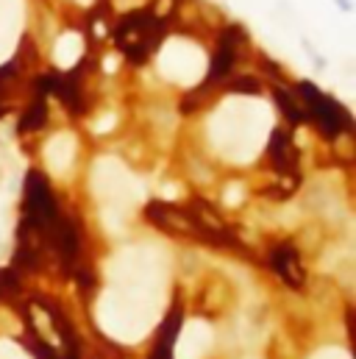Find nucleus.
I'll return each instance as SVG.
<instances>
[{"label": "nucleus", "mask_w": 356, "mask_h": 359, "mask_svg": "<svg viewBox=\"0 0 356 359\" xmlns=\"http://www.w3.org/2000/svg\"><path fill=\"white\" fill-rule=\"evenodd\" d=\"M112 290L100 298L97 321L106 334L120 343L142 340L159 318L162 262L150 251H123L109 265Z\"/></svg>", "instance_id": "obj_1"}, {"label": "nucleus", "mask_w": 356, "mask_h": 359, "mask_svg": "<svg viewBox=\"0 0 356 359\" xmlns=\"http://www.w3.org/2000/svg\"><path fill=\"white\" fill-rule=\"evenodd\" d=\"M270 131V109L259 100H231L212 120V139L234 162H248L259 153Z\"/></svg>", "instance_id": "obj_2"}, {"label": "nucleus", "mask_w": 356, "mask_h": 359, "mask_svg": "<svg viewBox=\"0 0 356 359\" xmlns=\"http://www.w3.org/2000/svg\"><path fill=\"white\" fill-rule=\"evenodd\" d=\"M92 187L97 198L112 200V207H128V203L142 198L139 181L115 159H100L92 173Z\"/></svg>", "instance_id": "obj_3"}, {"label": "nucleus", "mask_w": 356, "mask_h": 359, "mask_svg": "<svg viewBox=\"0 0 356 359\" xmlns=\"http://www.w3.org/2000/svg\"><path fill=\"white\" fill-rule=\"evenodd\" d=\"M159 67L167 78L178 84H195L206 70V56L192 42H170L159 56Z\"/></svg>", "instance_id": "obj_4"}, {"label": "nucleus", "mask_w": 356, "mask_h": 359, "mask_svg": "<svg viewBox=\"0 0 356 359\" xmlns=\"http://www.w3.org/2000/svg\"><path fill=\"white\" fill-rule=\"evenodd\" d=\"M212 345V329L203 321H189L176 343V359H200Z\"/></svg>", "instance_id": "obj_5"}, {"label": "nucleus", "mask_w": 356, "mask_h": 359, "mask_svg": "<svg viewBox=\"0 0 356 359\" xmlns=\"http://www.w3.org/2000/svg\"><path fill=\"white\" fill-rule=\"evenodd\" d=\"M73 157H75V139H73V134H56L54 139L47 142V148H45V159H47L50 170H56V173L67 170L70 162H73Z\"/></svg>", "instance_id": "obj_6"}, {"label": "nucleus", "mask_w": 356, "mask_h": 359, "mask_svg": "<svg viewBox=\"0 0 356 359\" xmlns=\"http://www.w3.org/2000/svg\"><path fill=\"white\" fill-rule=\"evenodd\" d=\"M17 25H20V0H0V59L14 45Z\"/></svg>", "instance_id": "obj_7"}, {"label": "nucleus", "mask_w": 356, "mask_h": 359, "mask_svg": "<svg viewBox=\"0 0 356 359\" xmlns=\"http://www.w3.org/2000/svg\"><path fill=\"white\" fill-rule=\"evenodd\" d=\"M84 54V42L78 34H62L59 42H56V50H54V56H56V65L62 67H73Z\"/></svg>", "instance_id": "obj_8"}, {"label": "nucleus", "mask_w": 356, "mask_h": 359, "mask_svg": "<svg viewBox=\"0 0 356 359\" xmlns=\"http://www.w3.org/2000/svg\"><path fill=\"white\" fill-rule=\"evenodd\" d=\"M0 359H31V356H25L12 340H0Z\"/></svg>", "instance_id": "obj_9"}, {"label": "nucleus", "mask_w": 356, "mask_h": 359, "mask_svg": "<svg viewBox=\"0 0 356 359\" xmlns=\"http://www.w3.org/2000/svg\"><path fill=\"white\" fill-rule=\"evenodd\" d=\"M312 359H351L345 351H340V348H326V351H320V354H315Z\"/></svg>", "instance_id": "obj_10"}, {"label": "nucleus", "mask_w": 356, "mask_h": 359, "mask_svg": "<svg viewBox=\"0 0 356 359\" xmlns=\"http://www.w3.org/2000/svg\"><path fill=\"white\" fill-rule=\"evenodd\" d=\"M112 126H115V115H106L104 120H97V123H95V131H97V134H104V131H109Z\"/></svg>", "instance_id": "obj_11"}, {"label": "nucleus", "mask_w": 356, "mask_h": 359, "mask_svg": "<svg viewBox=\"0 0 356 359\" xmlns=\"http://www.w3.org/2000/svg\"><path fill=\"white\" fill-rule=\"evenodd\" d=\"M226 200H228V203H237V200H239V187H231V189H228V198H226Z\"/></svg>", "instance_id": "obj_12"}]
</instances>
